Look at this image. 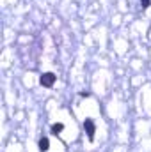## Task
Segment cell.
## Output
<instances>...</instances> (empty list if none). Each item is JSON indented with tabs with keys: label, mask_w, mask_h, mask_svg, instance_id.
I'll use <instances>...</instances> for the list:
<instances>
[{
	"label": "cell",
	"mask_w": 151,
	"mask_h": 152,
	"mask_svg": "<svg viewBox=\"0 0 151 152\" xmlns=\"http://www.w3.org/2000/svg\"><path fill=\"white\" fill-rule=\"evenodd\" d=\"M84 129H85V133H87L89 142H93V140H94V133H96V124H94V120H93V118H85V120H84Z\"/></svg>",
	"instance_id": "6da1fadb"
},
{
	"label": "cell",
	"mask_w": 151,
	"mask_h": 152,
	"mask_svg": "<svg viewBox=\"0 0 151 152\" xmlns=\"http://www.w3.org/2000/svg\"><path fill=\"white\" fill-rule=\"evenodd\" d=\"M55 80H57V76L53 75V73H43V75L39 76V83H41L43 87H46V88L53 87Z\"/></svg>",
	"instance_id": "7a4b0ae2"
},
{
	"label": "cell",
	"mask_w": 151,
	"mask_h": 152,
	"mask_svg": "<svg viewBox=\"0 0 151 152\" xmlns=\"http://www.w3.org/2000/svg\"><path fill=\"white\" fill-rule=\"evenodd\" d=\"M64 131V124L62 122H55V124H52V133L57 136V134H61Z\"/></svg>",
	"instance_id": "3957f363"
},
{
	"label": "cell",
	"mask_w": 151,
	"mask_h": 152,
	"mask_svg": "<svg viewBox=\"0 0 151 152\" xmlns=\"http://www.w3.org/2000/svg\"><path fill=\"white\" fill-rule=\"evenodd\" d=\"M39 149H41V152H46L50 149V140H48L46 136H43V138L39 140Z\"/></svg>",
	"instance_id": "277c9868"
},
{
	"label": "cell",
	"mask_w": 151,
	"mask_h": 152,
	"mask_svg": "<svg viewBox=\"0 0 151 152\" xmlns=\"http://www.w3.org/2000/svg\"><path fill=\"white\" fill-rule=\"evenodd\" d=\"M151 5V0H141V7L142 9H146V7H150Z\"/></svg>",
	"instance_id": "5b68a950"
}]
</instances>
